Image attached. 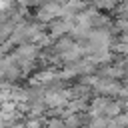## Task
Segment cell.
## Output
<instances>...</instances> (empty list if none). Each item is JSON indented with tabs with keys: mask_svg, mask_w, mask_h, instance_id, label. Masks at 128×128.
<instances>
[{
	"mask_svg": "<svg viewBox=\"0 0 128 128\" xmlns=\"http://www.w3.org/2000/svg\"><path fill=\"white\" fill-rule=\"evenodd\" d=\"M44 128H66V126L60 116H52V118H44Z\"/></svg>",
	"mask_w": 128,
	"mask_h": 128,
	"instance_id": "2",
	"label": "cell"
},
{
	"mask_svg": "<svg viewBox=\"0 0 128 128\" xmlns=\"http://www.w3.org/2000/svg\"><path fill=\"white\" fill-rule=\"evenodd\" d=\"M72 26H74L72 20L56 18V20H52V22L46 26V34H48L52 40H58V38H62V36H68L70 30H72Z\"/></svg>",
	"mask_w": 128,
	"mask_h": 128,
	"instance_id": "1",
	"label": "cell"
}]
</instances>
